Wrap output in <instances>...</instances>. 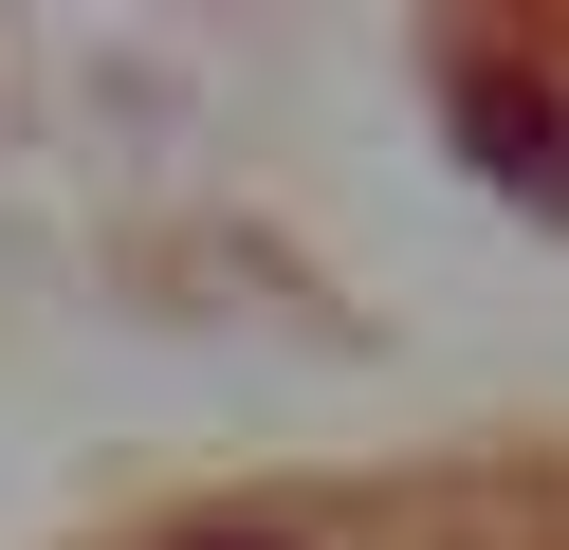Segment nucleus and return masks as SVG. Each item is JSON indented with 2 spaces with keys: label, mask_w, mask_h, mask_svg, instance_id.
I'll use <instances>...</instances> for the list:
<instances>
[{
  "label": "nucleus",
  "mask_w": 569,
  "mask_h": 550,
  "mask_svg": "<svg viewBox=\"0 0 569 550\" xmlns=\"http://www.w3.org/2000/svg\"><path fill=\"white\" fill-rule=\"evenodd\" d=\"M459 166L569 202V73H478V92H459Z\"/></svg>",
  "instance_id": "obj_1"
},
{
  "label": "nucleus",
  "mask_w": 569,
  "mask_h": 550,
  "mask_svg": "<svg viewBox=\"0 0 569 550\" xmlns=\"http://www.w3.org/2000/svg\"><path fill=\"white\" fill-rule=\"evenodd\" d=\"M202 550H276V532H202Z\"/></svg>",
  "instance_id": "obj_2"
}]
</instances>
